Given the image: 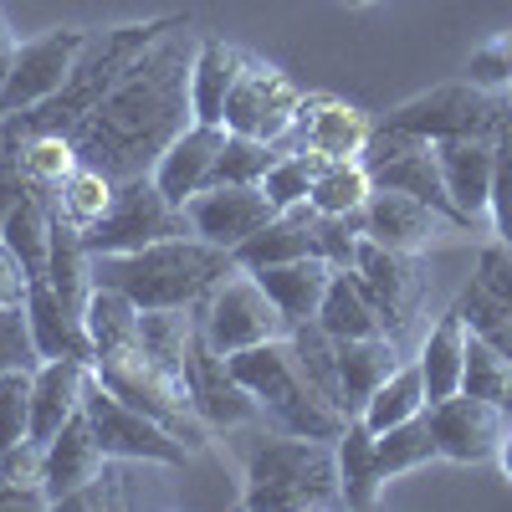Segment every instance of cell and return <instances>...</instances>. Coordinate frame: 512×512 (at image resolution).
Returning a JSON list of instances; mask_svg holds the SVG:
<instances>
[{
  "mask_svg": "<svg viewBox=\"0 0 512 512\" xmlns=\"http://www.w3.org/2000/svg\"><path fill=\"white\" fill-rule=\"evenodd\" d=\"M82 41H88V26H62V31H47L36 41H21L11 77H6V88H0V118L31 113L47 98H57L77 52H82Z\"/></svg>",
  "mask_w": 512,
  "mask_h": 512,
  "instance_id": "cell-13",
  "label": "cell"
},
{
  "mask_svg": "<svg viewBox=\"0 0 512 512\" xmlns=\"http://www.w3.org/2000/svg\"><path fill=\"white\" fill-rule=\"evenodd\" d=\"M200 52V36L190 21L169 26L154 47L123 72L118 88L72 128L77 164H93L113 185L154 175L159 154L195 123L190 113V67Z\"/></svg>",
  "mask_w": 512,
  "mask_h": 512,
  "instance_id": "cell-1",
  "label": "cell"
},
{
  "mask_svg": "<svg viewBox=\"0 0 512 512\" xmlns=\"http://www.w3.org/2000/svg\"><path fill=\"white\" fill-rule=\"evenodd\" d=\"M82 415L93 420L103 456L144 461V466H169V472H180V466L190 461V446H185L180 436H169L159 420H149L144 410H134L123 395H113L98 374H88V390H82Z\"/></svg>",
  "mask_w": 512,
  "mask_h": 512,
  "instance_id": "cell-9",
  "label": "cell"
},
{
  "mask_svg": "<svg viewBox=\"0 0 512 512\" xmlns=\"http://www.w3.org/2000/svg\"><path fill=\"white\" fill-rule=\"evenodd\" d=\"M31 441V369L0 374V451Z\"/></svg>",
  "mask_w": 512,
  "mask_h": 512,
  "instance_id": "cell-46",
  "label": "cell"
},
{
  "mask_svg": "<svg viewBox=\"0 0 512 512\" xmlns=\"http://www.w3.org/2000/svg\"><path fill=\"white\" fill-rule=\"evenodd\" d=\"M26 318H31V338H36L41 359H82V364H93L88 323H82V313H72L52 292L47 277H36L26 287Z\"/></svg>",
  "mask_w": 512,
  "mask_h": 512,
  "instance_id": "cell-23",
  "label": "cell"
},
{
  "mask_svg": "<svg viewBox=\"0 0 512 512\" xmlns=\"http://www.w3.org/2000/svg\"><path fill=\"white\" fill-rule=\"evenodd\" d=\"M425 420H431V436H436V451L456 466H477V461H492L497 456V441L507 431V415L492 405V400H477V395H451V400H436L425 405Z\"/></svg>",
  "mask_w": 512,
  "mask_h": 512,
  "instance_id": "cell-17",
  "label": "cell"
},
{
  "mask_svg": "<svg viewBox=\"0 0 512 512\" xmlns=\"http://www.w3.org/2000/svg\"><path fill=\"white\" fill-rule=\"evenodd\" d=\"M374 134V118L333 93H303L292 123V149H313L323 159H364V144Z\"/></svg>",
  "mask_w": 512,
  "mask_h": 512,
  "instance_id": "cell-18",
  "label": "cell"
},
{
  "mask_svg": "<svg viewBox=\"0 0 512 512\" xmlns=\"http://www.w3.org/2000/svg\"><path fill=\"white\" fill-rule=\"evenodd\" d=\"M195 333V313L190 308H149L139 318V354L149 364H159L164 374L185 379V349Z\"/></svg>",
  "mask_w": 512,
  "mask_h": 512,
  "instance_id": "cell-35",
  "label": "cell"
},
{
  "mask_svg": "<svg viewBox=\"0 0 512 512\" xmlns=\"http://www.w3.org/2000/svg\"><path fill=\"white\" fill-rule=\"evenodd\" d=\"M282 154H287V144H267V139L231 134V128H226V144L216 154V175H210V185H262L267 169Z\"/></svg>",
  "mask_w": 512,
  "mask_h": 512,
  "instance_id": "cell-39",
  "label": "cell"
},
{
  "mask_svg": "<svg viewBox=\"0 0 512 512\" xmlns=\"http://www.w3.org/2000/svg\"><path fill=\"white\" fill-rule=\"evenodd\" d=\"M436 159H441L446 190H451L461 216L466 221L492 216V175H497L492 134H482V139H441L436 144Z\"/></svg>",
  "mask_w": 512,
  "mask_h": 512,
  "instance_id": "cell-22",
  "label": "cell"
},
{
  "mask_svg": "<svg viewBox=\"0 0 512 512\" xmlns=\"http://www.w3.org/2000/svg\"><path fill=\"white\" fill-rule=\"evenodd\" d=\"M169 236H195L190 231V216L185 205H175L154 175H139V180H123L113 190V205L103 210V221H93L82 231L93 256H108V251H139V246H154V241H169Z\"/></svg>",
  "mask_w": 512,
  "mask_h": 512,
  "instance_id": "cell-7",
  "label": "cell"
},
{
  "mask_svg": "<svg viewBox=\"0 0 512 512\" xmlns=\"http://www.w3.org/2000/svg\"><path fill=\"white\" fill-rule=\"evenodd\" d=\"M185 395H190L195 415L205 420V431H241V425L267 420L256 395L231 374V359L200 333V323H195L190 349H185Z\"/></svg>",
  "mask_w": 512,
  "mask_h": 512,
  "instance_id": "cell-12",
  "label": "cell"
},
{
  "mask_svg": "<svg viewBox=\"0 0 512 512\" xmlns=\"http://www.w3.org/2000/svg\"><path fill=\"white\" fill-rule=\"evenodd\" d=\"M36 364H41V349H36V338H31L26 303L21 308H0V374L36 369Z\"/></svg>",
  "mask_w": 512,
  "mask_h": 512,
  "instance_id": "cell-48",
  "label": "cell"
},
{
  "mask_svg": "<svg viewBox=\"0 0 512 512\" xmlns=\"http://www.w3.org/2000/svg\"><path fill=\"white\" fill-rule=\"evenodd\" d=\"M241 62L246 52L231 47L226 36H200V52H195V67H190V113L195 123H216L226 128V98L241 77Z\"/></svg>",
  "mask_w": 512,
  "mask_h": 512,
  "instance_id": "cell-24",
  "label": "cell"
},
{
  "mask_svg": "<svg viewBox=\"0 0 512 512\" xmlns=\"http://www.w3.org/2000/svg\"><path fill=\"white\" fill-rule=\"evenodd\" d=\"M425 405H431V395H425V379H420V364L415 359H405L390 379L379 384V390L364 400V410H359V420L369 425V431L379 436V431H390V425H405V420H415V415H425Z\"/></svg>",
  "mask_w": 512,
  "mask_h": 512,
  "instance_id": "cell-33",
  "label": "cell"
},
{
  "mask_svg": "<svg viewBox=\"0 0 512 512\" xmlns=\"http://www.w3.org/2000/svg\"><path fill=\"white\" fill-rule=\"evenodd\" d=\"M287 349H292L297 369L308 374L313 390H318L333 410L349 415V405H344V369H338V338H333L318 318H308V323H292V328H287Z\"/></svg>",
  "mask_w": 512,
  "mask_h": 512,
  "instance_id": "cell-31",
  "label": "cell"
},
{
  "mask_svg": "<svg viewBox=\"0 0 512 512\" xmlns=\"http://www.w3.org/2000/svg\"><path fill=\"white\" fill-rule=\"evenodd\" d=\"M93 374L108 384L113 395H123L134 410H144L149 420H159L169 436H180L190 451H205L210 446V431L205 420L195 415L190 395H185V379L164 374L159 364H149L144 354H123V359H98Z\"/></svg>",
  "mask_w": 512,
  "mask_h": 512,
  "instance_id": "cell-10",
  "label": "cell"
},
{
  "mask_svg": "<svg viewBox=\"0 0 512 512\" xmlns=\"http://www.w3.org/2000/svg\"><path fill=\"white\" fill-rule=\"evenodd\" d=\"M436 456L441 451H436V436H431V420H425V415H415L405 425H390V431L374 436V461H379V477L384 482L405 477V472H415V466L436 461Z\"/></svg>",
  "mask_w": 512,
  "mask_h": 512,
  "instance_id": "cell-37",
  "label": "cell"
},
{
  "mask_svg": "<svg viewBox=\"0 0 512 512\" xmlns=\"http://www.w3.org/2000/svg\"><path fill=\"white\" fill-rule=\"evenodd\" d=\"M466 226L461 221H451V216H441L436 205H425V200H415V195H405V190H369V200H364V236L369 241H379V246H395V251H425V246H436V241H451V236H461Z\"/></svg>",
  "mask_w": 512,
  "mask_h": 512,
  "instance_id": "cell-16",
  "label": "cell"
},
{
  "mask_svg": "<svg viewBox=\"0 0 512 512\" xmlns=\"http://www.w3.org/2000/svg\"><path fill=\"white\" fill-rule=\"evenodd\" d=\"M344 6H374V0H344Z\"/></svg>",
  "mask_w": 512,
  "mask_h": 512,
  "instance_id": "cell-54",
  "label": "cell"
},
{
  "mask_svg": "<svg viewBox=\"0 0 512 512\" xmlns=\"http://www.w3.org/2000/svg\"><path fill=\"white\" fill-rule=\"evenodd\" d=\"M113 180L103 175V169H93V164H77L72 175L52 190V205L62 210V216L77 226V231H88L93 221H103V210L113 205Z\"/></svg>",
  "mask_w": 512,
  "mask_h": 512,
  "instance_id": "cell-38",
  "label": "cell"
},
{
  "mask_svg": "<svg viewBox=\"0 0 512 512\" xmlns=\"http://www.w3.org/2000/svg\"><path fill=\"white\" fill-rule=\"evenodd\" d=\"M226 272H236V256L200 236H169V241H154L139 251L93 256V282L118 287L144 313L149 308H195Z\"/></svg>",
  "mask_w": 512,
  "mask_h": 512,
  "instance_id": "cell-3",
  "label": "cell"
},
{
  "mask_svg": "<svg viewBox=\"0 0 512 512\" xmlns=\"http://www.w3.org/2000/svg\"><path fill=\"white\" fill-rule=\"evenodd\" d=\"M134 466H144V461H118V456H108L103 461V472L88 482V487H77L62 507L67 512H98V507H139L144 497L134 492Z\"/></svg>",
  "mask_w": 512,
  "mask_h": 512,
  "instance_id": "cell-42",
  "label": "cell"
},
{
  "mask_svg": "<svg viewBox=\"0 0 512 512\" xmlns=\"http://www.w3.org/2000/svg\"><path fill=\"white\" fill-rule=\"evenodd\" d=\"M139 318H144V308L134 303V297H123L118 287L93 282L88 308H82V323H88V338H93V364L139 354Z\"/></svg>",
  "mask_w": 512,
  "mask_h": 512,
  "instance_id": "cell-29",
  "label": "cell"
},
{
  "mask_svg": "<svg viewBox=\"0 0 512 512\" xmlns=\"http://www.w3.org/2000/svg\"><path fill=\"white\" fill-rule=\"evenodd\" d=\"M88 374H93V364H82V359H41L31 369V441L36 446H47L82 410Z\"/></svg>",
  "mask_w": 512,
  "mask_h": 512,
  "instance_id": "cell-20",
  "label": "cell"
},
{
  "mask_svg": "<svg viewBox=\"0 0 512 512\" xmlns=\"http://www.w3.org/2000/svg\"><path fill=\"white\" fill-rule=\"evenodd\" d=\"M333 456H338V487H344V507L364 512L379 502L384 492V477H379V461H374V431L354 415L344 425V436L333 441Z\"/></svg>",
  "mask_w": 512,
  "mask_h": 512,
  "instance_id": "cell-32",
  "label": "cell"
},
{
  "mask_svg": "<svg viewBox=\"0 0 512 512\" xmlns=\"http://www.w3.org/2000/svg\"><path fill=\"white\" fill-rule=\"evenodd\" d=\"M354 277L369 292L374 313L384 318V333L405 338L410 323L420 318V297H425V277L415 267V251H395V246H379V241H359L354 256Z\"/></svg>",
  "mask_w": 512,
  "mask_h": 512,
  "instance_id": "cell-14",
  "label": "cell"
},
{
  "mask_svg": "<svg viewBox=\"0 0 512 512\" xmlns=\"http://www.w3.org/2000/svg\"><path fill=\"white\" fill-rule=\"evenodd\" d=\"M297 108H303V88L272 62L262 57H246L241 77L226 98V128L231 134H251V139H267V144H287L292 149V123Z\"/></svg>",
  "mask_w": 512,
  "mask_h": 512,
  "instance_id": "cell-11",
  "label": "cell"
},
{
  "mask_svg": "<svg viewBox=\"0 0 512 512\" xmlns=\"http://www.w3.org/2000/svg\"><path fill=\"white\" fill-rule=\"evenodd\" d=\"M497 47H502V57H507V72H512V31H507V36H497Z\"/></svg>",
  "mask_w": 512,
  "mask_h": 512,
  "instance_id": "cell-53",
  "label": "cell"
},
{
  "mask_svg": "<svg viewBox=\"0 0 512 512\" xmlns=\"http://www.w3.org/2000/svg\"><path fill=\"white\" fill-rule=\"evenodd\" d=\"M461 390L477 395V400H492L507 420H512V359H502L492 344L472 333L466 344V374H461Z\"/></svg>",
  "mask_w": 512,
  "mask_h": 512,
  "instance_id": "cell-41",
  "label": "cell"
},
{
  "mask_svg": "<svg viewBox=\"0 0 512 512\" xmlns=\"http://www.w3.org/2000/svg\"><path fill=\"white\" fill-rule=\"evenodd\" d=\"M359 241H364V210H349V216H318V256L333 272L354 267Z\"/></svg>",
  "mask_w": 512,
  "mask_h": 512,
  "instance_id": "cell-47",
  "label": "cell"
},
{
  "mask_svg": "<svg viewBox=\"0 0 512 512\" xmlns=\"http://www.w3.org/2000/svg\"><path fill=\"white\" fill-rule=\"evenodd\" d=\"M103 446H98V431L88 415H72L62 431L47 441V482H41V497H47V507H62L77 487H88L98 472H103Z\"/></svg>",
  "mask_w": 512,
  "mask_h": 512,
  "instance_id": "cell-21",
  "label": "cell"
},
{
  "mask_svg": "<svg viewBox=\"0 0 512 512\" xmlns=\"http://www.w3.org/2000/svg\"><path fill=\"white\" fill-rule=\"evenodd\" d=\"M502 98L507 93H487V88H477L472 77H461V82H441V88L420 93V98H405L400 108H390L379 123L384 128H400V134H415L425 144L482 139V134H492Z\"/></svg>",
  "mask_w": 512,
  "mask_h": 512,
  "instance_id": "cell-8",
  "label": "cell"
},
{
  "mask_svg": "<svg viewBox=\"0 0 512 512\" xmlns=\"http://www.w3.org/2000/svg\"><path fill=\"white\" fill-rule=\"evenodd\" d=\"M221 144H226V128H216V123H190L185 134L159 154L154 185H159L169 200H175V205L195 200L200 190H210V175H216Z\"/></svg>",
  "mask_w": 512,
  "mask_h": 512,
  "instance_id": "cell-19",
  "label": "cell"
},
{
  "mask_svg": "<svg viewBox=\"0 0 512 512\" xmlns=\"http://www.w3.org/2000/svg\"><path fill=\"white\" fill-rule=\"evenodd\" d=\"M369 190H374V180H369L364 159H328L308 190V205L318 216H349V210H364Z\"/></svg>",
  "mask_w": 512,
  "mask_h": 512,
  "instance_id": "cell-36",
  "label": "cell"
},
{
  "mask_svg": "<svg viewBox=\"0 0 512 512\" xmlns=\"http://www.w3.org/2000/svg\"><path fill=\"white\" fill-rule=\"evenodd\" d=\"M190 313L221 354H241V349H256V344H272V338H287V318L277 313L267 287L256 282V272H246V267L226 272Z\"/></svg>",
  "mask_w": 512,
  "mask_h": 512,
  "instance_id": "cell-6",
  "label": "cell"
},
{
  "mask_svg": "<svg viewBox=\"0 0 512 512\" xmlns=\"http://www.w3.org/2000/svg\"><path fill=\"white\" fill-rule=\"evenodd\" d=\"M507 98H512V88H507Z\"/></svg>",
  "mask_w": 512,
  "mask_h": 512,
  "instance_id": "cell-55",
  "label": "cell"
},
{
  "mask_svg": "<svg viewBox=\"0 0 512 512\" xmlns=\"http://www.w3.org/2000/svg\"><path fill=\"white\" fill-rule=\"evenodd\" d=\"M6 134H11V128H6ZM11 139L21 144V169H26V180L36 190L52 195L77 169V149H72L67 134H11Z\"/></svg>",
  "mask_w": 512,
  "mask_h": 512,
  "instance_id": "cell-40",
  "label": "cell"
},
{
  "mask_svg": "<svg viewBox=\"0 0 512 512\" xmlns=\"http://www.w3.org/2000/svg\"><path fill=\"white\" fill-rule=\"evenodd\" d=\"M472 282H477L482 292H492L497 303H512V246H507V241H492V246L477 251Z\"/></svg>",
  "mask_w": 512,
  "mask_h": 512,
  "instance_id": "cell-49",
  "label": "cell"
},
{
  "mask_svg": "<svg viewBox=\"0 0 512 512\" xmlns=\"http://www.w3.org/2000/svg\"><path fill=\"white\" fill-rule=\"evenodd\" d=\"M180 21H190V16H154V21H134V26L88 31V41H82V52H77V62L62 82V93L47 98L41 108H31V113L0 118V128H11V134H72V128L123 82V72Z\"/></svg>",
  "mask_w": 512,
  "mask_h": 512,
  "instance_id": "cell-2",
  "label": "cell"
},
{
  "mask_svg": "<svg viewBox=\"0 0 512 512\" xmlns=\"http://www.w3.org/2000/svg\"><path fill=\"white\" fill-rule=\"evenodd\" d=\"M231 256L246 272L272 267V262H292V256H318V210L308 200L292 205V210H277V221L267 231H256L251 241H241Z\"/></svg>",
  "mask_w": 512,
  "mask_h": 512,
  "instance_id": "cell-27",
  "label": "cell"
},
{
  "mask_svg": "<svg viewBox=\"0 0 512 512\" xmlns=\"http://www.w3.org/2000/svg\"><path fill=\"white\" fill-rule=\"evenodd\" d=\"M41 482H47V446L21 441L0 451V502H47Z\"/></svg>",
  "mask_w": 512,
  "mask_h": 512,
  "instance_id": "cell-44",
  "label": "cell"
},
{
  "mask_svg": "<svg viewBox=\"0 0 512 512\" xmlns=\"http://www.w3.org/2000/svg\"><path fill=\"white\" fill-rule=\"evenodd\" d=\"M466 344H472V328H466V318H461L456 308H451V313H441V318L431 323V333L420 338L415 364H420V379H425V395H431V405H436V400L461 395Z\"/></svg>",
  "mask_w": 512,
  "mask_h": 512,
  "instance_id": "cell-26",
  "label": "cell"
},
{
  "mask_svg": "<svg viewBox=\"0 0 512 512\" xmlns=\"http://www.w3.org/2000/svg\"><path fill=\"white\" fill-rule=\"evenodd\" d=\"M0 241L21 256V267H26L31 282L47 277V256H52V195L31 185L21 195V205L6 216V226H0Z\"/></svg>",
  "mask_w": 512,
  "mask_h": 512,
  "instance_id": "cell-30",
  "label": "cell"
},
{
  "mask_svg": "<svg viewBox=\"0 0 512 512\" xmlns=\"http://www.w3.org/2000/svg\"><path fill=\"white\" fill-rule=\"evenodd\" d=\"M26 287H31V277L21 267V256L0 241V308H21L26 303Z\"/></svg>",
  "mask_w": 512,
  "mask_h": 512,
  "instance_id": "cell-50",
  "label": "cell"
},
{
  "mask_svg": "<svg viewBox=\"0 0 512 512\" xmlns=\"http://www.w3.org/2000/svg\"><path fill=\"white\" fill-rule=\"evenodd\" d=\"M318 323L333 333V338H369V333H384V318L374 313L369 292L359 287L354 267L333 272L328 292H323V308H318Z\"/></svg>",
  "mask_w": 512,
  "mask_h": 512,
  "instance_id": "cell-34",
  "label": "cell"
},
{
  "mask_svg": "<svg viewBox=\"0 0 512 512\" xmlns=\"http://www.w3.org/2000/svg\"><path fill=\"white\" fill-rule=\"evenodd\" d=\"M323 164H328V159L313 154V149H287V154L267 169L262 190L272 195L277 210H292V205H303V200H308V190H313V180H318V169H323Z\"/></svg>",
  "mask_w": 512,
  "mask_h": 512,
  "instance_id": "cell-45",
  "label": "cell"
},
{
  "mask_svg": "<svg viewBox=\"0 0 512 512\" xmlns=\"http://www.w3.org/2000/svg\"><path fill=\"white\" fill-rule=\"evenodd\" d=\"M256 282L267 287V297L277 303V313L292 323H308L323 308V292L333 282V267L323 256H292V262H272V267H256Z\"/></svg>",
  "mask_w": 512,
  "mask_h": 512,
  "instance_id": "cell-25",
  "label": "cell"
},
{
  "mask_svg": "<svg viewBox=\"0 0 512 512\" xmlns=\"http://www.w3.org/2000/svg\"><path fill=\"white\" fill-rule=\"evenodd\" d=\"M185 216L200 241L236 251L241 241H251L256 231H267L277 221V205L262 185H210L195 200H185Z\"/></svg>",
  "mask_w": 512,
  "mask_h": 512,
  "instance_id": "cell-15",
  "label": "cell"
},
{
  "mask_svg": "<svg viewBox=\"0 0 512 512\" xmlns=\"http://www.w3.org/2000/svg\"><path fill=\"white\" fill-rule=\"evenodd\" d=\"M241 502L251 512L344 507L333 441H308V436H287V431L267 436L246 456V492H241Z\"/></svg>",
  "mask_w": 512,
  "mask_h": 512,
  "instance_id": "cell-4",
  "label": "cell"
},
{
  "mask_svg": "<svg viewBox=\"0 0 512 512\" xmlns=\"http://www.w3.org/2000/svg\"><path fill=\"white\" fill-rule=\"evenodd\" d=\"M16 47H21V41L11 36V26H6V21H0V88H6V77H11V62H16Z\"/></svg>",
  "mask_w": 512,
  "mask_h": 512,
  "instance_id": "cell-51",
  "label": "cell"
},
{
  "mask_svg": "<svg viewBox=\"0 0 512 512\" xmlns=\"http://www.w3.org/2000/svg\"><path fill=\"white\" fill-rule=\"evenodd\" d=\"M456 313L466 318V328H472L482 344H492L502 359H512V303H497L492 292L466 282V292L456 297Z\"/></svg>",
  "mask_w": 512,
  "mask_h": 512,
  "instance_id": "cell-43",
  "label": "cell"
},
{
  "mask_svg": "<svg viewBox=\"0 0 512 512\" xmlns=\"http://www.w3.org/2000/svg\"><path fill=\"white\" fill-rule=\"evenodd\" d=\"M231 359V374L256 395V405L267 410V420L287 436H308V441H338L344 425L354 415L333 410L313 384L308 374L297 369L287 338H272V344H256V349H241V354H226Z\"/></svg>",
  "mask_w": 512,
  "mask_h": 512,
  "instance_id": "cell-5",
  "label": "cell"
},
{
  "mask_svg": "<svg viewBox=\"0 0 512 512\" xmlns=\"http://www.w3.org/2000/svg\"><path fill=\"white\" fill-rule=\"evenodd\" d=\"M497 466H502V477L512 482V420H507V431H502V441H497V456H492Z\"/></svg>",
  "mask_w": 512,
  "mask_h": 512,
  "instance_id": "cell-52",
  "label": "cell"
},
{
  "mask_svg": "<svg viewBox=\"0 0 512 512\" xmlns=\"http://www.w3.org/2000/svg\"><path fill=\"white\" fill-rule=\"evenodd\" d=\"M400 364H405L400 338H390V333L338 338V369H344V405H349V415H359L364 400H369Z\"/></svg>",
  "mask_w": 512,
  "mask_h": 512,
  "instance_id": "cell-28",
  "label": "cell"
}]
</instances>
